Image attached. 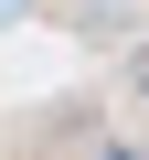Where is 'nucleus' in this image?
I'll use <instances>...</instances> for the list:
<instances>
[{
    "mask_svg": "<svg viewBox=\"0 0 149 160\" xmlns=\"http://www.w3.org/2000/svg\"><path fill=\"white\" fill-rule=\"evenodd\" d=\"M128 96H149V43H138V53H128Z\"/></svg>",
    "mask_w": 149,
    "mask_h": 160,
    "instance_id": "obj_1",
    "label": "nucleus"
}]
</instances>
